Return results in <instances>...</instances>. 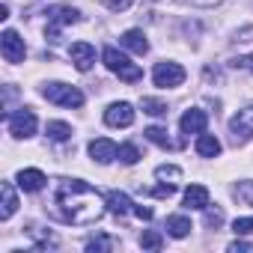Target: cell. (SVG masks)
<instances>
[{
  "instance_id": "obj_25",
  "label": "cell",
  "mask_w": 253,
  "mask_h": 253,
  "mask_svg": "<svg viewBox=\"0 0 253 253\" xmlns=\"http://www.w3.org/2000/svg\"><path fill=\"white\" fill-rule=\"evenodd\" d=\"M116 158H119L122 164H128V167H131V164H137V161H140V152H137V146H134V143H122Z\"/></svg>"
},
{
  "instance_id": "obj_9",
  "label": "cell",
  "mask_w": 253,
  "mask_h": 253,
  "mask_svg": "<svg viewBox=\"0 0 253 253\" xmlns=\"http://www.w3.org/2000/svg\"><path fill=\"white\" fill-rule=\"evenodd\" d=\"M104 122L110 128H128L134 122V107L128 101H113L107 110H104Z\"/></svg>"
},
{
  "instance_id": "obj_4",
  "label": "cell",
  "mask_w": 253,
  "mask_h": 253,
  "mask_svg": "<svg viewBox=\"0 0 253 253\" xmlns=\"http://www.w3.org/2000/svg\"><path fill=\"white\" fill-rule=\"evenodd\" d=\"M45 15H48V39H51V42L60 39V30H63V27H69V24H75V21L81 18V12L72 9V6H54V9H48Z\"/></svg>"
},
{
  "instance_id": "obj_28",
  "label": "cell",
  "mask_w": 253,
  "mask_h": 253,
  "mask_svg": "<svg viewBox=\"0 0 253 253\" xmlns=\"http://www.w3.org/2000/svg\"><path fill=\"white\" fill-rule=\"evenodd\" d=\"M232 194L241 200V203H247V206H253V182H238L235 188H232Z\"/></svg>"
},
{
  "instance_id": "obj_16",
  "label": "cell",
  "mask_w": 253,
  "mask_h": 253,
  "mask_svg": "<svg viewBox=\"0 0 253 253\" xmlns=\"http://www.w3.org/2000/svg\"><path fill=\"white\" fill-rule=\"evenodd\" d=\"M197 155H200V158H217V155H220V140H217L214 134H206V131H203V134L197 137Z\"/></svg>"
},
{
  "instance_id": "obj_21",
  "label": "cell",
  "mask_w": 253,
  "mask_h": 253,
  "mask_svg": "<svg viewBox=\"0 0 253 253\" xmlns=\"http://www.w3.org/2000/svg\"><path fill=\"white\" fill-rule=\"evenodd\" d=\"M146 137H149L155 146H161V149H173V140L167 137V128H161V125H149V128H146Z\"/></svg>"
},
{
  "instance_id": "obj_13",
  "label": "cell",
  "mask_w": 253,
  "mask_h": 253,
  "mask_svg": "<svg viewBox=\"0 0 253 253\" xmlns=\"http://www.w3.org/2000/svg\"><path fill=\"white\" fill-rule=\"evenodd\" d=\"M119 45H122V48H128L131 54H140V57L149 51V42H146L143 30H125V33L119 36Z\"/></svg>"
},
{
  "instance_id": "obj_5",
  "label": "cell",
  "mask_w": 253,
  "mask_h": 253,
  "mask_svg": "<svg viewBox=\"0 0 253 253\" xmlns=\"http://www.w3.org/2000/svg\"><path fill=\"white\" fill-rule=\"evenodd\" d=\"M152 81H155V86H161V89H170V86H182L185 84V69L179 66V63H155V69H152Z\"/></svg>"
},
{
  "instance_id": "obj_27",
  "label": "cell",
  "mask_w": 253,
  "mask_h": 253,
  "mask_svg": "<svg viewBox=\"0 0 253 253\" xmlns=\"http://www.w3.org/2000/svg\"><path fill=\"white\" fill-rule=\"evenodd\" d=\"M203 211H206V217H203V223H206L209 229H217V226L223 223V209H211V206H206Z\"/></svg>"
},
{
  "instance_id": "obj_14",
  "label": "cell",
  "mask_w": 253,
  "mask_h": 253,
  "mask_svg": "<svg viewBox=\"0 0 253 253\" xmlns=\"http://www.w3.org/2000/svg\"><path fill=\"white\" fill-rule=\"evenodd\" d=\"M107 211H113L116 217H125L128 211H134V203L128 194H122V191H110L107 194Z\"/></svg>"
},
{
  "instance_id": "obj_17",
  "label": "cell",
  "mask_w": 253,
  "mask_h": 253,
  "mask_svg": "<svg viewBox=\"0 0 253 253\" xmlns=\"http://www.w3.org/2000/svg\"><path fill=\"white\" fill-rule=\"evenodd\" d=\"M185 206L188 209H206L209 206V188L206 185H191L185 191Z\"/></svg>"
},
{
  "instance_id": "obj_22",
  "label": "cell",
  "mask_w": 253,
  "mask_h": 253,
  "mask_svg": "<svg viewBox=\"0 0 253 253\" xmlns=\"http://www.w3.org/2000/svg\"><path fill=\"white\" fill-rule=\"evenodd\" d=\"M155 179L176 185V182H182V170H179V167H173V164H161V167H155Z\"/></svg>"
},
{
  "instance_id": "obj_18",
  "label": "cell",
  "mask_w": 253,
  "mask_h": 253,
  "mask_svg": "<svg viewBox=\"0 0 253 253\" xmlns=\"http://www.w3.org/2000/svg\"><path fill=\"white\" fill-rule=\"evenodd\" d=\"M0 194H3V209H0V217L9 220V217L15 214V209H18L15 191H12V185H9V182H3V185H0Z\"/></svg>"
},
{
  "instance_id": "obj_26",
  "label": "cell",
  "mask_w": 253,
  "mask_h": 253,
  "mask_svg": "<svg viewBox=\"0 0 253 253\" xmlns=\"http://www.w3.org/2000/svg\"><path fill=\"white\" fill-rule=\"evenodd\" d=\"M140 107H143V113H149V116H167V104L158 101V98H143Z\"/></svg>"
},
{
  "instance_id": "obj_10",
  "label": "cell",
  "mask_w": 253,
  "mask_h": 253,
  "mask_svg": "<svg viewBox=\"0 0 253 253\" xmlns=\"http://www.w3.org/2000/svg\"><path fill=\"white\" fill-rule=\"evenodd\" d=\"M69 57H72V63H75L78 72H89L92 63H95V48L89 42H75L69 48Z\"/></svg>"
},
{
  "instance_id": "obj_31",
  "label": "cell",
  "mask_w": 253,
  "mask_h": 253,
  "mask_svg": "<svg viewBox=\"0 0 253 253\" xmlns=\"http://www.w3.org/2000/svg\"><path fill=\"white\" fill-rule=\"evenodd\" d=\"M229 253H253V244L250 241H232L229 244Z\"/></svg>"
},
{
  "instance_id": "obj_15",
  "label": "cell",
  "mask_w": 253,
  "mask_h": 253,
  "mask_svg": "<svg viewBox=\"0 0 253 253\" xmlns=\"http://www.w3.org/2000/svg\"><path fill=\"white\" fill-rule=\"evenodd\" d=\"M45 173L42 170H21L18 173V188L21 191H27V194H33V191H42L45 188Z\"/></svg>"
},
{
  "instance_id": "obj_6",
  "label": "cell",
  "mask_w": 253,
  "mask_h": 253,
  "mask_svg": "<svg viewBox=\"0 0 253 253\" xmlns=\"http://www.w3.org/2000/svg\"><path fill=\"white\" fill-rule=\"evenodd\" d=\"M229 134H232V143H247L253 137V104L250 107H241L229 119Z\"/></svg>"
},
{
  "instance_id": "obj_24",
  "label": "cell",
  "mask_w": 253,
  "mask_h": 253,
  "mask_svg": "<svg viewBox=\"0 0 253 253\" xmlns=\"http://www.w3.org/2000/svg\"><path fill=\"white\" fill-rule=\"evenodd\" d=\"M161 244H164V235L155 232V229H146V232L140 235V247H143V250H161Z\"/></svg>"
},
{
  "instance_id": "obj_2",
  "label": "cell",
  "mask_w": 253,
  "mask_h": 253,
  "mask_svg": "<svg viewBox=\"0 0 253 253\" xmlns=\"http://www.w3.org/2000/svg\"><path fill=\"white\" fill-rule=\"evenodd\" d=\"M101 60H104V66H107L113 75H119V81H125V84H137V81L143 78V69H140L137 63H131L128 57H125L122 51H116V48H104Z\"/></svg>"
},
{
  "instance_id": "obj_34",
  "label": "cell",
  "mask_w": 253,
  "mask_h": 253,
  "mask_svg": "<svg viewBox=\"0 0 253 253\" xmlns=\"http://www.w3.org/2000/svg\"><path fill=\"white\" fill-rule=\"evenodd\" d=\"M235 66H241V69H247V72H253V54H247V57H241V60H235Z\"/></svg>"
},
{
  "instance_id": "obj_33",
  "label": "cell",
  "mask_w": 253,
  "mask_h": 253,
  "mask_svg": "<svg viewBox=\"0 0 253 253\" xmlns=\"http://www.w3.org/2000/svg\"><path fill=\"white\" fill-rule=\"evenodd\" d=\"M182 3H188V6H214L220 0H182Z\"/></svg>"
},
{
  "instance_id": "obj_1",
  "label": "cell",
  "mask_w": 253,
  "mask_h": 253,
  "mask_svg": "<svg viewBox=\"0 0 253 253\" xmlns=\"http://www.w3.org/2000/svg\"><path fill=\"white\" fill-rule=\"evenodd\" d=\"M57 209L63 220L75 226H86L101 220V214L107 211V200L84 179H63L57 185Z\"/></svg>"
},
{
  "instance_id": "obj_20",
  "label": "cell",
  "mask_w": 253,
  "mask_h": 253,
  "mask_svg": "<svg viewBox=\"0 0 253 253\" xmlns=\"http://www.w3.org/2000/svg\"><path fill=\"white\" fill-rule=\"evenodd\" d=\"M45 134H48L51 140L63 143V140L72 137V125H66V122H48V125H45Z\"/></svg>"
},
{
  "instance_id": "obj_29",
  "label": "cell",
  "mask_w": 253,
  "mask_h": 253,
  "mask_svg": "<svg viewBox=\"0 0 253 253\" xmlns=\"http://www.w3.org/2000/svg\"><path fill=\"white\" fill-rule=\"evenodd\" d=\"M232 232L235 235H253V217H238L232 223Z\"/></svg>"
},
{
  "instance_id": "obj_12",
  "label": "cell",
  "mask_w": 253,
  "mask_h": 253,
  "mask_svg": "<svg viewBox=\"0 0 253 253\" xmlns=\"http://www.w3.org/2000/svg\"><path fill=\"white\" fill-rule=\"evenodd\" d=\"M89 155H92V161H98V164H110V161L119 155V146H116L113 140H107V137H95V140L89 143Z\"/></svg>"
},
{
  "instance_id": "obj_23",
  "label": "cell",
  "mask_w": 253,
  "mask_h": 253,
  "mask_svg": "<svg viewBox=\"0 0 253 253\" xmlns=\"http://www.w3.org/2000/svg\"><path fill=\"white\" fill-rule=\"evenodd\" d=\"M116 247H119V241L110 238V235H98V238H89V241H86V250H89V253H98V250H116Z\"/></svg>"
},
{
  "instance_id": "obj_7",
  "label": "cell",
  "mask_w": 253,
  "mask_h": 253,
  "mask_svg": "<svg viewBox=\"0 0 253 253\" xmlns=\"http://www.w3.org/2000/svg\"><path fill=\"white\" fill-rule=\"evenodd\" d=\"M9 134L12 137H33L36 134V113L30 107L9 113Z\"/></svg>"
},
{
  "instance_id": "obj_8",
  "label": "cell",
  "mask_w": 253,
  "mask_h": 253,
  "mask_svg": "<svg viewBox=\"0 0 253 253\" xmlns=\"http://www.w3.org/2000/svg\"><path fill=\"white\" fill-rule=\"evenodd\" d=\"M0 51H3V60L6 63H24V39L15 33V30H3V36H0Z\"/></svg>"
},
{
  "instance_id": "obj_11",
  "label": "cell",
  "mask_w": 253,
  "mask_h": 253,
  "mask_svg": "<svg viewBox=\"0 0 253 253\" xmlns=\"http://www.w3.org/2000/svg\"><path fill=\"white\" fill-rule=\"evenodd\" d=\"M182 131L185 134H203L206 128H209V116H206V110H200V107H191V110H185L182 113Z\"/></svg>"
},
{
  "instance_id": "obj_30",
  "label": "cell",
  "mask_w": 253,
  "mask_h": 253,
  "mask_svg": "<svg viewBox=\"0 0 253 253\" xmlns=\"http://www.w3.org/2000/svg\"><path fill=\"white\" fill-rule=\"evenodd\" d=\"M101 3H104L110 12H125V9L134 3V0H101Z\"/></svg>"
},
{
  "instance_id": "obj_32",
  "label": "cell",
  "mask_w": 253,
  "mask_h": 253,
  "mask_svg": "<svg viewBox=\"0 0 253 253\" xmlns=\"http://www.w3.org/2000/svg\"><path fill=\"white\" fill-rule=\"evenodd\" d=\"M134 214H137L140 220H152V217H155V211H152L149 206H134Z\"/></svg>"
},
{
  "instance_id": "obj_3",
  "label": "cell",
  "mask_w": 253,
  "mask_h": 253,
  "mask_svg": "<svg viewBox=\"0 0 253 253\" xmlns=\"http://www.w3.org/2000/svg\"><path fill=\"white\" fill-rule=\"evenodd\" d=\"M42 95L48 101H54V104H63V107H81L84 104V92L78 86H69V84H60V81L45 84L42 86Z\"/></svg>"
},
{
  "instance_id": "obj_19",
  "label": "cell",
  "mask_w": 253,
  "mask_h": 253,
  "mask_svg": "<svg viewBox=\"0 0 253 253\" xmlns=\"http://www.w3.org/2000/svg\"><path fill=\"white\" fill-rule=\"evenodd\" d=\"M167 232H170L173 238H185V235L191 232V220H188L185 214H173V217H167Z\"/></svg>"
}]
</instances>
